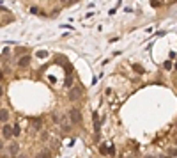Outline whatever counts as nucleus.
Segmentation results:
<instances>
[{
	"instance_id": "f257e3e1",
	"label": "nucleus",
	"mask_w": 177,
	"mask_h": 158,
	"mask_svg": "<svg viewBox=\"0 0 177 158\" xmlns=\"http://www.w3.org/2000/svg\"><path fill=\"white\" fill-rule=\"evenodd\" d=\"M67 117H69V121H71L73 125H80V123H82V112H80L78 108H71Z\"/></svg>"
},
{
	"instance_id": "f03ea898",
	"label": "nucleus",
	"mask_w": 177,
	"mask_h": 158,
	"mask_svg": "<svg viewBox=\"0 0 177 158\" xmlns=\"http://www.w3.org/2000/svg\"><path fill=\"white\" fill-rule=\"evenodd\" d=\"M82 94H83V91H82V87H71V91H69V100L71 101H78L80 98H82Z\"/></svg>"
},
{
	"instance_id": "7ed1b4c3",
	"label": "nucleus",
	"mask_w": 177,
	"mask_h": 158,
	"mask_svg": "<svg viewBox=\"0 0 177 158\" xmlns=\"http://www.w3.org/2000/svg\"><path fill=\"white\" fill-rule=\"evenodd\" d=\"M2 135H4L5 139H12V137H14V133H12V126H11V125H4V128H2Z\"/></svg>"
},
{
	"instance_id": "20e7f679",
	"label": "nucleus",
	"mask_w": 177,
	"mask_h": 158,
	"mask_svg": "<svg viewBox=\"0 0 177 158\" xmlns=\"http://www.w3.org/2000/svg\"><path fill=\"white\" fill-rule=\"evenodd\" d=\"M9 153H11L12 157H18V153H20V144H18V142H11V144H9Z\"/></svg>"
},
{
	"instance_id": "39448f33",
	"label": "nucleus",
	"mask_w": 177,
	"mask_h": 158,
	"mask_svg": "<svg viewBox=\"0 0 177 158\" xmlns=\"http://www.w3.org/2000/svg\"><path fill=\"white\" fill-rule=\"evenodd\" d=\"M28 64H30V57H28V55H21L20 60H18V66H20V68H27Z\"/></svg>"
},
{
	"instance_id": "423d86ee",
	"label": "nucleus",
	"mask_w": 177,
	"mask_h": 158,
	"mask_svg": "<svg viewBox=\"0 0 177 158\" xmlns=\"http://www.w3.org/2000/svg\"><path fill=\"white\" fill-rule=\"evenodd\" d=\"M103 153H106V155H115V148H112V146H103Z\"/></svg>"
},
{
	"instance_id": "0eeeda50",
	"label": "nucleus",
	"mask_w": 177,
	"mask_h": 158,
	"mask_svg": "<svg viewBox=\"0 0 177 158\" xmlns=\"http://www.w3.org/2000/svg\"><path fill=\"white\" fill-rule=\"evenodd\" d=\"M7 119H9V112H7V110H0V121L5 123Z\"/></svg>"
},
{
	"instance_id": "6e6552de",
	"label": "nucleus",
	"mask_w": 177,
	"mask_h": 158,
	"mask_svg": "<svg viewBox=\"0 0 177 158\" xmlns=\"http://www.w3.org/2000/svg\"><path fill=\"white\" fill-rule=\"evenodd\" d=\"M25 52H27V48H18V50H14L16 55H25Z\"/></svg>"
},
{
	"instance_id": "1a4fd4ad",
	"label": "nucleus",
	"mask_w": 177,
	"mask_h": 158,
	"mask_svg": "<svg viewBox=\"0 0 177 158\" xmlns=\"http://www.w3.org/2000/svg\"><path fill=\"white\" fill-rule=\"evenodd\" d=\"M37 57L44 59V57H48V52H37Z\"/></svg>"
},
{
	"instance_id": "9d476101",
	"label": "nucleus",
	"mask_w": 177,
	"mask_h": 158,
	"mask_svg": "<svg viewBox=\"0 0 177 158\" xmlns=\"http://www.w3.org/2000/svg\"><path fill=\"white\" fill-rule=\"evenodd\" d=\"M32 125H34V128H41V121H39V119H35Z\"/></svg>"
},
{
	"instance_id": "9b49d317",
	"label": "nucleus",
	"mask_w": 177,
	"mask_h": 158,
	"mask_svg": "<svg viewBox=\"0 0 177 158\" xmlns=\"http://www.w3.org/2000/svg\"><path fill=\"white\" fill-rule=\"evenodd\" d=\"M30 11H32V12H34V14H41V11H39V9H37V7H32V9H30Z\"/></svg>"
},
{
	"instance_id": "f8f14e48",
	"label": "nucleus",
	"mask_w": 177,
	"mask_h": 158,
	"mask_svg": "<svg viewBox=\"0 0 177 158\" xmlns=\"http://www.w3.org/2000/svg\"><path fill=\"white\" fill-rule=\"evenodd\" d=\"M174 66H172V62H165V69H172Z\"/></svg>"
},
{
	"instance_id": "ddd939ff",
	"label": "nucleus",
	"mask_w": 177,
	"mask_h": 158,
	"mask_svg": "<svg viewBox=\"0 0 177 158\" xmlns=\"http://www.w3.org/2000/svg\"><path fill=\"white\" fill-rule=\"evenodd\" d=\"M135 71H138V73H144V68H140V66H135Z\"/></svg>"
},
{
	"instance_id": "4468645a",
	"label": "nucleus",
	"mask_w": 177,
	"mask_h": 158,
	"mask_svg": "<svg viewBox=\"0 0 177 158\" xmlns=\"http://www.w3.org/2000/svg\"><path fill=\"white\" fill-rule=\"evenodd\" d=\"M37 158H50V155H48V153H41Z\"/></svg>"
},
{
	"instance_id": "2eb2a0df",
	"label": "nucleus",
	"mask_w": 177,
	"mask_h": 158,
	"mask_svg": "<svg viewBox=\"0 0 177 158\" xmlns=\"http://www.w3.org/2000/svg\"><path fill=\"white\" fill-rule=\"evenodd\" d=\"M69 2H71V0H60V4H62V5H67Z\"/></svg>"
},
{
	"instance_id": "dca6fc26",
	"label": "nucleus",
	"mask_w": 177,
	"mask_h": 158,
	"mask_svg": "<svg viewBox=\"0 0 177 158\" xmlns=\"http://www.w3.org/2000/svg\"><path fill=\"white\" fill-rule=\"evenodd\" d=\"M2 94H4V89H2V87H0V98H2Z\"/></svg>"
},
{
	"instance_id": "f3484780",
	"label": "nucleus",
	"mask_w": 177,
	"mask_h": 158,
	"mask_svg": "<svg viewBox=\"0 0 177 158\" xmlns=\"http://www.w3.org/2000/svg\"><path fill=\"white\" fill-rule=\"evenodd\" d=\"M2 78H4V73H2V71H0V80H2Z\"/></svg>"
},
{
	"instance_id": "a211bd4d",
	"label": "nucleus",
	"mask_w": 177,
	"mask_h": 158,
	"mask_svg": "<svg viewBox=\"0 0 177 158\" xmlns=\"http://www.w3.org/2000/svg\"><path fill=\"white\" fill-rule=\"evenodd\" d=\"M12 158H16V157H12Z\"/></svg>"
}]
</instances>
